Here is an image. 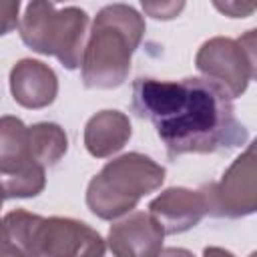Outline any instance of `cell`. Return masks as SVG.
I'll list each match as a JSON object with an SVG mask.
<instances>
[{
    "label": "cell",
    "mask_w": 257,
    "mask_h": 257,
    "mask_svg": "<svg viewBox=\"0 0 257 257\" xmlns=\"http://www.w3.org/2000/svg\"><path fill=\"white\" fill-rule=\"evenodd\" d=\"M199 72L219 84L229 98H239L255 76V30L243 38L215 36L201 44L195 56Z\"/></svg>",
    "instance_id": "obj_5"
},
{
    "label": "cell",
    "mask_w": 257,
    "mask_h": 257,
    "mask_svg": "<svg viewBox=\"0 0 257 257\" xmlns=\"http://www.w3.org/2000/svg\"><path fill=\"white\" fill-rule=\"evenodd\" d=\"M219 10H223L225 14H231V18H245V14H251L253 12V4H237V2H231V4H215Z\"/></svg>",
    "instance_id": "obj_17"
},
{
    "label": "cell",
    "mask_w": 257,
    "mask_h": 257,
    "mask_svg": "<svg viewBox=\"0 0 257 257\" xmlns=\"http://www.w3.org/2000/svg\"><path fill=\"white\" fill-rule=\"evenodd\" d=\"M201 195L205 199L207 215L239 219L253 215L257 209V169H255V145L251 143L231 167L223 173L221 181L203 185Z\"/></svg>",
    "instance_id": "obj_7"
},
{
    "label": "cell",
    "mask_w": 257,
    "mask_h": 257,
    "mask_svg": "<svg viewBox=\"0 0 257 257\" xmlns=\"http://www.w3.org/2000/svg\"><path fill=\"white\" fill-rule=\"evenodd\" d=\"M18 12H20L18 0H0V36L12 32L18 26Z\"/></svg>",
    "instance_id": "obj_15"
},
{
    "label": "cell",
    "mask_w": 257,
    "mask_h": 257,
    "mask_svg": "<svg viewBox=\"0 0 257 257\" xmlns=\"http://www.w3.org/2000/svg\"><path fill=\"white\" fill-rule=\"evenodd\" d=\"M133 126L120 110H100L84 124V147L96 159H106L118 153L131 139Z\"/></svg>",
    "instance_id": "obj_12"
},
{
    "label": "cell",
    "mask_w": 257,
    "mask_h": 257,
    "mask_svg": "<svg viewBox=\"0 0 257 257\" xmlns=\"http://www.w3.org/2000/svg\"><path fill=\"white\" fill-rule=\"evenodd\" d=\"M28 145L32 159L46 169L64 157L68 149V137L56 122H36L28 126Z\"/></svg>",
    "instance_id": "obj_13"
},
{
    "label": "cell",
    "mask_w": 257,
    "mask_h": 257,
    "mask_svg": "<svg viewBox=\"0 0 257 257\" xmlns=\"http://www.w3.org/2000/svg\"><path fill=\"white\" fill-rule=\"evenodd\" d=\"M10 92L24 108H46L58 94L56 72L42 60L22 58L10 70Z\"/></svg>",
    "instance_id": "obj_11"
},
{
    "label": "cell",
    "mask_w": 257,
    "mask_h": 257,
    "mask_svg": "<svg viewBox=\"0 0 257 257\" xmlns=\"http://www.w3.org/2000/svg\"><path fill=\"white\" fill-rule=\"evenodd\" d=\"M185 8L183 2H143V10L157 20H171Z\"/></svg>",
    "instance_id": "obj_16"
},
{
    "label": "cell",
    "mask_w": 257,
    "mask_h": 257,
    "mask_svg": "<svg viewBox=\"0 0 257 257\" xmlns=\"http://www.w3.org/2000/svg\"><path fill=\"white\" fill-rule=\"evenodd\" d=\"M149 215L161 225L165 235L185 233L207 215L201 191L187 187H169L149 203Z\"/></svg>",
    "instance_id": "obj_10"
},
{
    "label": "cell",
    "mask_w": 257,
    "mask_h": 257,
    "mask_svg": "<svg viewBox=\"0 0 257 257\" xmlns=\"http://www.w3.org/2000/svg\"><path fill=\"white\" fill-rule=\"evenodd\" d=\"M203 257H235L231 251L223 249V247H205L203 249ZM249 257H255V253H251Z\"/></svg>",
    "instance_id": "obj_19"
},
{
    "label": "cell",
    "mask_w": 257,
    "mask_h": 257,
    "mask_svg": "<svg viewBox=\"0 0 257 257\" xmlns=\"http://www.w3.org/2000/svg\"><path fill=\"white\" fill-rule=\"evenodd\" d=\"M167 171L143 153H124L108 161L86 187V207L104 221L133 213L139 201L165 183Z\"/></svg>",
    "instance_id": "obj_3"
},
{
    "label": "cell",
    "mask_w": 257,
    "mask_h": 257,
    "mask_svg": "<svg viewBox=\"0 0 257 257\" xmlns=\"http://www.w3.org/2000/svg\"><path fill=\"white\" fill-rule=\"evenodd\" d=\"M145 36V18L128 4H108L98 10L82 52V82L86 88L120 86L131 70V58Z\"/></svg>",
    "instance_id": "obj_2"
},
{
    "label": "cell",
    "mask_w": 257,
    "mask_h": 257,
    "mask_svg": "<svg viewBox=\"0 0 257 257\" xmlns=\"http://www.w3.org/2000/svg\"><path fill=\"white\" fill-rule=\"evenodd\" d=\"M18 30L28 48L44 56H54L64 68L74 70L82 62L88 14L78 6L58 8L52 2L34 0L26 6Z\"/></svg>",
    "instance_id": "obj_4"
},
{
    "label": "cell",
    "mask_w": 257,
    "mask_h": 257,
    "mask_svg": "<svg viewBox=\"0 0 257 257\" xmlns=\"http://www.w3.org/2000/svg\"><path fill=\"white\" fill-rule=\"evenodd\" d=\"M4 199H6V197H4V191H2V187H0V209H2V203H4Z\"/></svg>",
    "instance_id": "obj_20"
},
{
    "label": "cell",
    "mask_w": 257,
    "mask_h": 257,
    "mask_svg": "<svg viewBox=\"0 0 257 257\" xmlns=\"http://www.w3.org/2000/svg\"><path fill=\"white\" fill-rule=\"evenodd\" d=\"M157 257H195V255L183 247H167V249H161Z\"/></svg>",
    "instance_id": "obj_18"
},
{
    "label": "cell",
    "mask_w": 257,
    "mask_h": 257,
    "mask_svg": "<svg viewBox=\"0 0 257 257\" xmlns=\"http://www.w3.org/2000/svg\"><path fill=\"white\" fill-rule=\"evenodd\" d=\"M133 110L153 122L169 159L231 151L247 141V128L237 120L233 100L205 76L137 78Z\"/></svg>",
    "instance_id": "obj_1"
},
{
    "label": "cell",
    "mask_w": 257,
    "mask_h": 257,
    "mask_svg": "<svg viewBox=\"0 0 257 257\" xmlns=\"http://www.w3.org/2000/svg\"><path fill=\"white\" fill-rule=\"evenodd\" d=\"M0 187L6 199H30L44 191L46 169L28 145V126L18 116H0Z\"/></svg>",
    "instance_id": "obj_6"
},
{
    "label": "cell",
    "mask_w": 257,
    "mask_h": 257,
    "mask_svg": "<svg viewBox=\"0 0 257 257\" xmlns=\"http://www.w3.org/2000/svg\"><path fill=\"white\" fill-rule=\"evenodd\" d=\"M0 257H30L18 235L0 219Z\"/></svg>",
    "instance_id": "obj_14"
},
{
    "label": "cell",
    "mask_w": 257,
    "mask_h": 257,
    "mask_svg": "<svg viewBox=\"0 0 257 257\" xmlns=\"http://www.w3.org/2000/svg\"><path fill=\"white\" fill-rule=\"evenodd\" d=\"M32 257H112L106 239L70 217H40L32 229Z\"/></svg>",
    "instance_id": "obj_8"
},
{
    "label": "cell",
    "mask_w": 257,
    "mask_h": 257,
    "mask_svg": "<svg viewBox=\"0 0 257 257\" xmlns=\"http://www.w3.org/2000/svg\"><path fill=\"white\" fill-rule=\"evenodd\" d=\"M163 239L161 225L149 213L133 211L110 225L106 245L112 257H157Z\"/></svg>",
    "instance_id": "obj_9"
}]
</instances>
